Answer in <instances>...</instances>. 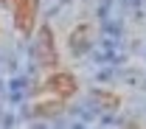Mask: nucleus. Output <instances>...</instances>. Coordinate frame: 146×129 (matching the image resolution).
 <instances>
[{"label":"nucleus","mask_w":146,"mask_h":129,"mask_svg":"<svg viewBox=\"0 0 146 129\" xmlns=\"http://www.w3.org/2000/svg\"><path fill=\"white\" fill-rule=\"evenodd\" d=\"M3 6L14 9V25L20 34H28L36 22V0H0Z\"/></svg>","instance_id":"1"},{"label":"nucleus","mask_w":146,"mask_h":129,"mask_svg":"<svg viewBox=\"0 0 146 129\" xmlns=\"http://www.w3.org/2000/svg\"><path fill=\"white\" fill-rule=\"evenodd\" d=\"M34 54H36V59H39L42 67H56L59 59H56V45H54V31H51V25H42V28H39Z\"/></svg>","instance_id":"2"},{"label":"nucleus","mask_w":146,"mask_h":129,"mask_svg":"<svg viewBox=\"0 0 146 129\" xmlns=\"http://www.w3.org/2000/svg\"><path fill=\"white\" fill-rule=\"evenodd\" d=\"M45 90L59 95V98H70L73 93L79 90V84H76V79H73L70 73H54V76H48Z\"/></svg>","instance_id":"3"},{"label":"nucleus","mask_w":146,"mask_h":129,"mask_svg":"<svg viewBox=\"0 0 146 129\" xmlns=\"http://www.w3.org/2000/svg\"><path fill=\"white\" fill-rule=\"evenodd\" d=\"M59 110H62V104H42V107H36V115H56Z\"/></svg>","instance_id":"4"}]
</instances>
